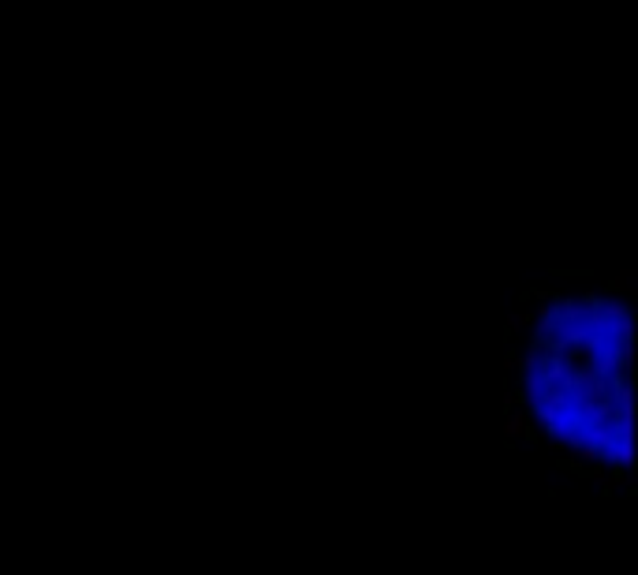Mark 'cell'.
I'll return each mask as SVG.
<instances>
[{"instance_id":"6da1fadb","label":"cell","mask_w":638,"mask_h":575,"mask_svg":"<svg viewBox=\"0 0 638 575\" xmlns=\"http://www.w3.org/2000/svg\"><path fill=\"white\" fill-rule=\"evenodd\" d=\"M594 321H597V333L608 336V340H638V325H634V310L616 303V299H597V310H594Z\"/></svg>"},{"instance_id":"7a4b0ae2","label":"cell","mask_w":638,"mask_h":575,"mask_svg":"<svg viewBox=\"0 0 638 575\" xmlns=\"http://www.w3.org/2000/svg\"><path fill=\"white\" fill-rule=\"evenodd\" d=\"M519 396H523V403L526 408L523 411H534L541 403V396H545V381H541V362L538 366H530V370H523L519 374Z\"/></svg>"},{"instance_id":"3957f363","label":"cell","mask_w":638,"mask_h":575,"mask_svg":"<svg viewBox=\"0 0 638 575\" xmlns=\"http://www.w3.org/2000/svg\"><path fill=\"white\" fill-rule=\"evenodd\" d=\"M504 437L507 441H530L534 437V426H530V411L523 408H512L504 418Z\"/></svg>"},{"instance_id":"277c9868","label":"cell","mask_w":638,"mask_h":575,"mask_svg":"<svg viewBox=\"0 0 638 575\" xmlns=\"http://www.w3.org/2000/svg\"><path fill=\"white\" fill-rule=\"evenodd\" d=\"M620 377L623 381H638V340H627L620 344Z\"/></svg>"},{"instance_id":"5b68a950","label":"cell","mask_w":638,"mask_h":575,"mask_svg":"<svg viewBox=\"0 0 638 575\" xmlns=\"http://www.w3.org/2000/svg\"><path fill=\"white\" fill-rule=\"evenodd\" d=\"M612 292H623V295H638V273L634 269H620L612 277Z\"/></svg>"},{"instance_id":"8992f818","label":"cell","mask_w":638,"mask_h":575,"mask_svg":"<svg viewBox=\"0 0 638 575\" xmlns=\"http://www.w3.org/2000/svg\"><path fill=\"white\" fill-rule=\"evenodd\" d=\"M530 325H534V314H530V310H512V314H507V336H512V333H523V329H530Z\"/></svg>"},{"instance_id":"52a82bcc","label":"cell","mask_w":638,"mask_h":575,"mask_svg":"<svg viewBox=\"0 0 638 575\" xmlns=\"http://www.w3.org/2000/svg\"><path fill=\"white\" fill-rule=\"evenodd\" d=\"M504 408H507V411L515 408V389H507V392H504Z\"/></svg>"}]
</instances>
